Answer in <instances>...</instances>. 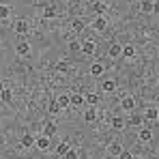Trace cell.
I'll return each instance as SVG.
<instances>
[{
	"label": "cell",
	"instance_id": "obj_1",
	"mask_svg": "<svg viewBox=\"0 0 159 159\" xmlns=\"http://www.w3.org/2000/svg\"><path fill=\"white\" fill-rule=\"evenodd\" d=\"M80 50H82V54H86V56H93V54L97 52V43L88 39V41H84V43H82V48H80Z\"/></svg>",
	"mask_w": 159,
	"mask_h": 159
},
{
	"label": "cell",
	"instance_id": "obj_2",
	"mask_svg": "<svg viewBox=\"0 0 159 159\" xmlns=\"http://www.w3.org/2000/svg\"><path fill=\"white\" fill-rule=\"evenodd\" d=\"M34 146H37L39 151H48V148H50V138H48L45 133H43V135H39V138L34 140Z\"/></svg>",
	"mask_w": 159,
	"mask_h": 159
},
{
	"label": "cell",
	"instance_id": "obj_3",
	"mask_svg": "<svg viewBox=\"0 0 159 159\" xmlns=\"http://www.w3.org/2000/svg\"><path fill=\"white\" fill-rule=\"evenodd\" d=\"M120 107H123L125 112H133V107H135V99H133V97H123V99H120Z\"/></svg>",
	"mask_w": 159,
	"mask_h": 159
},
{
	"label": "cell",
	"instance_id": "obj_4",
	"mask_svg": "<svg viewBox=\"0 0 159 159\" xmlns=\"http://www.w3.org/2000/svg\"><path fill=\"white\" fill-rule=\"evenodd\" d=\"M157 118H159L157 107H146V110H144V120H157Z\"/></svg>",
	"mask_w": 159,
	"mask_h": 159
},
{
	"label": "cell",
	"instance_id": "obj_5",
	"mask_svg": "<svg viewBox=\"0 0 159 159\" xmlns=\"http://www.w3.org/2000/svg\"><path fill=\"white\" fill-rule=\"evenodd\" d=\"M15 52H17V56H28L30 54V45H28L26 41H22V43L15 45Z\"/></svg>",
	"mask_w": 159,
	"mask_h": 159
},
{
	"label": "cell",
	"instance_id": "obj_6",
	"mask_svg": "<svg viewBox=\"0 0 159 159\" xmlns=\"http://www.w3.org/2000/svg\"><path fill=\"white\" fill-rule=\"evenodd\" d=\"M93 26H95V30H106L107 28V20L103 17V15H99V17H95Z\"/></svg>",
	"mask_w": 159,
	"mask_h": 159
},
{
	"label": "cell",
	"instance_id": "obj_7",
	"mask_svg": "<svg viewBox=\"0 0 159 159\" xmlns=\"http://www.w3.org/2000/svg\"><path fill=\"white\" fill-rule=\"evenodd\" d=\"M15 32H17V34H26L28 32V22L26 20H17V22H15Z\"/></svg>",
	"mask_w": 159,
	"mask_h": 159
},
{
	"label": "cell",
	"instance_id": "obj_8",
	"mask_svg": "<svg viewBox=\"0 0 159 159\" xmlns=\"http://www.w3.org/2000/svg\"><path fill=\"white\" fill-rule=\"evenodd\" d=\"M43 133H45L48 138H52L54 133H56V123H52V120H48V123H43Z\"/></svg>",
	"mask_w": 159,
	"mask_h": 159
},
{
	"label": "cell",
	"instance_id": "obj_9",
	"mask_svg": "<svg viewBox=\"0 0 159 159\" xmlns=\"http://www.w3.org/2000/svg\"><path fill=\"white\" fill-rule=\"evenodd\" d=\"M56 103L60 106V110H65L71 106V99H69V95H60V97H56Z\"/></svg>",
	"mask_w": 159,
	"mask_h": 159
},
{
	"label": "cell",
	"instance_id": "obj_10",
	"mask_svg": "<svg viewBox=\"0 0 159 159\" xmlns=\"http://www.w3.org/2000/svg\"><path fill=\"white\" fill-rule=\"evenodd\" d=\"M34 140H37V138H32L30 133H24V135H22V146H26V148L34 146Z\"/></svg>",
	"mask_w": 159,
	"mask_h": 159
},
{
	"label": "cell",
	"instance_id": "obj_11",
	"mask_svg": "<svg viewBox=\"0 0 159 159\" xmlns=\"http://www.w3.org/2000/svg\"><path fill=\"white\" fill-rule=\"evenodd\" d=\"M69 99H71V106L73 107H80L86 99H84V95H69Z\"/></svg>",
	"mask_w": 159,
	"mask_h": 159
},
{
	"label": "cell",
	"instance_id": "obj_12",
	"mask_svg": "<svg viewBox=\"0 0 159 159\" xmlns=\"http://www.w3.org/2000/svg\"><path fill=\"white\" fill-rule=\"evenodd\" d=\"M93 7H95V13H97V15H103V13L107 11V4H106V2H101V0H97Z\"/></svg>",
	"mask_w": 159,
	"mask_h": 159
},
{
	"label": "cell",
	"instance_id": "obj_13",
	"mask_svg": "<svg viewBox=\"0 0 159 159\" xmlns=\"http://www.w3.org/2000/svg\"><path fill=\"white\" fill-rule=\"evenodd\" d=\"M107 52H110L112 58H118V56L123 54V45H116V43H114V45H110V50H107Z\"/></svg>",
	"mask_w": 159,
	"mask_h": 159
},
{
	"label": "cell",
	"instance_id": "obj_14",
	"mask_svg": "<svg viewBox=\"0 0 159 159\" xmlns=\"http://www.w3.org/2000/svg\"><path fill=\"white\" fill-rule=\"evenodd\" d=\"M95 118H97L95 107H90V110H86V112H84V120H86V123H95Z\"/></svg>",
	"mask_w": 159,
	"mask_h": 159
},
{
	"label": "cell",
	"instance_id": "obj_15",
	"mask_svg": "<svg viewBox=\"0 0 159 159\" xmlns=\"http://www.w3.org/2000/svg\"><path fill=\"white\" fill-rule=\"evenodd\" d=\"M107 151H110L112 155H116V157H118V155H120V151H123V146H120L118 142H112V144L107 146Z\"/></svg>",
	"mask_w": 159,
	"mask_h": 159
},
{
	"label": "cell",
	"instance_id": "obj_16",
	"mask_svg": "<svg viewBox=\"0 0 159 159\" xmlns=\"http://www.w3.org/2000/svg\"><path fill=\"white\" fill-rule=\"evenodd\" d=\"M84 99H86V103H90L93 107H95L97 103H99V97H97L95 93H88V95H84Z\"/></svg>",
	"mask_w": 159,
	"mask_h": 159
},
{
	"label": "cell",
	"instance_id": "obj_17",
	"mask_svg": "<svg viewBox=\"0 0 159 159\" xmlns=\"http://www.w3.org/2000/svg\"><path fill=\"white\" fill-rule=\"evenodd\" d=\"M123 56L125 58H133L135 56V48L133 45H123Z\"/></svg>",
	"mask_w": 159,
	"mask_h": 159
},
{
	"label": "cell",
	"instance_id": "obj_18",
	"mask_svg": "<svg viewBox=\"0 0 159 159\" xmlns=\"http://www.w3.org/2000/svg\"><path fill=\"white\" fill-rule=\"evenodd\" d=\"M90 73H93L95 78H99V75L103 73V65H99V62H95V65L90 67Z\"/></svg>",
	"mask_w": 159,
	"mask_h": 159
},
{
	"label": "cell",
	"instance_id": "obj_19",
	"mask_svg": "<svg viewBox=\"0 0 159 159\" xmlns=\"http://www.w3.org/2000/svg\"><path fill=\"white\" fill-rule=\"evenodd\" d=\"M0 99H2L4 103H11V99H13V93H11L9 88H4V90L0 93Z\"/></svg>",
	"mask_w": 159,
	"mask_h": 159
},
{
	"label": "cell",
	"instance_id": "obj_20",
	"mask_svg": "<svg viewBox=\"0 0 159 159\" xmlns=\"http://www.w3.org/2000/svg\"><path fill=\"white\" fill-rule=\"evenodd\" d=\"M103 90H106V93L116 90V82H114V80H106V82H103Z\"/></svg>",
	"mask_w": 159,
	"mask_h": 159
},
{
	"label": "cell",
	"instance_id": "obj_21",
	"mask_svg": "<svg viewBox=\"0 0 159 159\" xmlns=\"http://www.w3.org/2000/svg\"><path fill=\"white\" fill-rule=\"evenodd\" d=\"M140 9H142L144 13H153V2H151V0H142Z\"/></svg>",
	"mask_w": 159,
	"mask_h": 159
},
{
	"label": "cell",
	"instance_id": "obj_22",
	"mask_svg": "<svg viewBox=\"0 0 159 159\" xmlns=\"http://www.w3.org/2000/svg\"><path fill=\"white\" fill-rule=\"evenodd\" d=\"M112 127H114V129H123V127H125V120H123L120 116H114V118H112Z\"/></svg>",
	"mask_w": 159,
	"mask_h": 159
},
{
	"label": "cell",
	"instance_id": "obj_23",
	"mask_svg": "<svg viewBox=\"0 0 159 159\" xmlns=\"http://www.w3.org/2000/svg\"><path fill=\"white\" fill-rule=\"evenodd\" d=\"M129 123H131V125H142V123H144V116H140V114H131V116H129Z\"/></svg>",
	"mask_w": 159,
	"mask_h": 159
},
{
	"label": "cell",
	"instance_id": "obj_24",
	"mask_svg": "<svg viewBox=\"0 0 159 159\" xmlns=\"http://www.w3.org/2000/svg\"><path fill=\"white\" fill-rule=\"evenodd\" d=\"M138 138H140L142 142H151V138H153V133L148 131V129H144V131H140V133H138Z\"/></svg>",
	"mask_w": 159,
	"mask_h": 159
},
{
	"label": "cell",
	"instance_id": "obj_25",
	"mask_svg": "<svg viewBox=\"0 0 159 159\" xmlns=\"http://www.w3.org/2000/svg\"><path fill=\"white\" fill-rule=\"evenodd\" d=\"M69 148H71V146H69L67 142H60V144H58V155H60V157H65Z\"/></svg>",
	"mask_w": 159,
	"mask_h": 159
},
{
	"label": "cell",
	"instance_id": "obj_26",
	"mask_svg": "<svg viewBox=\"0 0 159 159\" xmlns=\"http://www.w3.org/2000/svg\"><path fill=\"white\" fill-rule=\"evenodd\" d=\"M9 15H11V9L7 4H0V20H7Z\"/></svg>",
	"mask_w": 159,
	"mask_h": 159
},
{
	"label": "cell",
	"instance_id": "obj_27",
	"mask_svg": "<svg viewBox=\"0 0 159 159\" xmlns=\"http://www.w3.org/2000/svg\"><path fill=\"white\" fill-rule=\"evenodd\" d=\"M58 112H60V106L56 103V99L50 101V114H58Z\"/></svg>",
	"mask_w": 159,
	"mask_h": 159
},
{
	"label": "cell",
	"instance_id": "obj_28",
	"mask_svg": "<svg viewBox=\"0 0 159 159\" xmlns=\"http://www.w3.org/2000/svg\"><path fill=\"white\" fill-rule=\"evenodd\" d=\"M43 15H45L48 20H52V17H56V11H54V7H48V9L43 11Z\"/></svg>",
	"mask_w": 159,
	"mask_h": 159
},
{
	"label": "cell",
	"instance_id": "obj_29",
	"mask_svg": "<svg viewBox=\"0 0 159 159\" xmlns=\"http://www.w3.org/2000/svg\"><path fill=\"white\" fill-rule=\"evenodd\" d=\"M62 159H78V151H75V148H69L67 155H65Z\"/></svg>",
	"mask_w": 159,
	"mask_h": 159
},
{
	"label": "cell",
	"instance_id": "obj_30",
	"mask_svg": "<svg viewBox=\"0 0 159 159\" xmlns=\"http://www.w3.org/2000/svg\"><path fill=\"white\" fill-rule=\"evenodd\" d=\"M73 30H75V32H82V30H84V22H82V20H75V22H73Z\"/></svg>",
	"mask_w": 159,
	"mask_h": 159
},
{
	"label": "cell",
	"instance_id": "obj_31",
	"mask_svg": "<svg viewBox=\"0 0 159 159\" xmlns=\"http://www.w3.org/2000/svg\"><path fill=\"white\" fill-rule=\"evenodd\" d=\"M56 69L65 73V71H69V65H67V62H58V65H56Z\"/></svg>",
	"mask_w": 159,
	"mask_h": 159
},
{
	"label": "cell",
	"instance_id": "obj_32",
	"mask_svg": "<svg viewBox=\"0 0 159 159\" xmlns=\"http://www.w3.org/2000/svg\"><path fill=\"white\" fill-rule=\"evenodd\" d=\"M118 159H133V155L129 153V151H120V155H118Z\"/></svg>",
	"mask_w": 159,
	"mask_h": 159
},
{
	"label": "cell",
	"instance_id": "obj_33",
	"mask_svg": "<svg viewBox=\"0 0 159 159\" xmlns=\"http://www.w3.org/2000/svg\"><path fill=\"white\" fill-rule=\"evenodd\" d=\"M153 13H159V0H157V2H153Z\"/></svg>",
	"mask_w": 159,
	"mask_h": 159
},
{
	"label": "cell",
	"instance_id": "obj_34",
	"mask_svg": "<svg viewBox=\"0 0 159 159\" xmlns=\"http://www.w3.org/2000/svg\"><path fill=\"white\" fill-rule=\"evenodd\" d=\"M2 90H4V82H0V93H2Z\"/></svg>",
	"mask_w": 159,
	"mask_h": 159
},
{
	"label": "cell",
	"instance_id": "obj_35",
	"mask_svg": "<svg viewBox=\"0 0 159 159\" xmlns=\"http://www.w3.org/2000/svg\"><path fill=\"white\" fill-rule=\"evenodd\" d=\"M90 2H93V4H95V2H97V0H90Z\"/></svg>",
	"mask_w": 159,
	"mask_h": 159
},
{
	"label": "cell",
	"instance_id": "obj_36",
	"mask_svg": "<svg viewBox=\"0 0 159 159\" xmlns=\"http://www.w3.org/2000/svg\"><path fill=\"white\" fill-rule=\"evenodd\" d=\"M157 86H159V80H157Z\"/></svg>",
	"mask_w": 159,
	"mask_h": 159
}]
</instances>
